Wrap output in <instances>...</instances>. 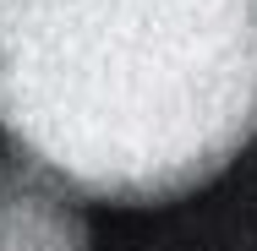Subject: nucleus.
Segmentation results:
<instances>
[{"mask_svg": "<svg viewBox=\"0 0 257 251\" xmlns=\"http://www.w3.org/2000/svg\"><path fill=\"white\" fill-rule=\"evenodd\" d=\"M0 137L77 202L192 197L257 137V0H0Z\"/></svg>", "mask_w": 257, "mask_h": 251, "instance_id": "f257e3e1", "label": "nucleus"}, {"mask_svg": "<svg viewBox=\"0 0 257 251\" xmlns=\"http://www.w3.org/2000/svg\"><path fill=\"white\" fill-rule=\"evenodd\" d=\"M0 251H93V229L77 197L17 164L0 175Z\"/></svg>", "mask_w": 257, "mask_h": 251, "instance_id": "f03ea898", "label": "nucleus"}]
</instances>
